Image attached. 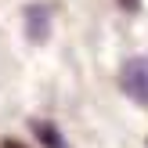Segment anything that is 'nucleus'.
I'll list each match as a JSON object with an SVG mask.
<instances>
[{
  "label": "nucleus",
  "mask_w": 148,
  "mask_h": 148,
  "mask_svg": "<svg viewBox=\"0 0 148 148\" xmlns=\"http://www.w3.org/2000/svg\"><path fill=\"white\" fill-rule=\"evenodd\" d=\"M119 87L127 90V98H134L137 105L148 108V54L127 58L119 69Z\"/></svg>",
  "instance_id": "f257e3e1"
},
{
  "label": "nucleus",
  "mask_w": 148,
  "mask_h": 148,
  "mask_svg": "<svg viewBox=\"0 0 148 148\" xmlns=\"http://www.w3.org/2000/svg\"><path fill=\"white\" fill-rule=\"evenodd\" d=\"M51 33V7L47 4H29L25 7V36L33 43H43Z\"/></svg>",
  "instance_id": "f03ea898"
},
{
  "label": "nucleus",
  "mask_w": 148,
  "mask_h": 148,
  "mask_svg": "<svg viewBox=\"0 0 148 148\" xmlns=\"http://www.w3.org/2000/svg\"><path fill=\"white\" fill-rule=\"evenodd\" d=\"M33 130H36V137H40V145H43V148H69V141L62 137V130H58L54 123L36 119V123H33Z\"/></svg>",
  "instance_id": "7ed1b4c3"
},
{
  "label": "nucleus",
  "mask_w": 148,
  "mask_h": 148,
  "mask_svg": "<svg viewBox=\"0 0 148 148\" xmlns=\"http://www.w3.org/2000/svg\"><path fill=\"white\" fill-rule=\"evenodd\" d=\"M116 4H119V7H123V11H130V14H134V11H137V7H141V0H116Z\"/></svg>",
  "instance_id": "20e7f679"
}]
</instances>
